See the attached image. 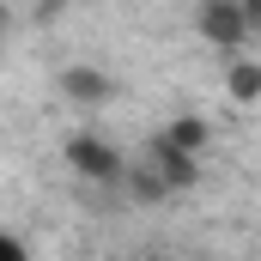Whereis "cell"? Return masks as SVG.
Here are the masks:
<instances>
[{
    "label": "cell",
    "mask_w": 261,
    "mask_h": 261,
    "mask_svg": "<svg viewBox=\"0 0 261 261\" xmlns=\"http://www.w3.org/2000/svg\"><path fill=\"white\" fill-rule=\"evenodd\" d=\"M61 158H67V170H73L79 182H97V189H116V182L128 176V158H122L103 134H91V128L73 134V140L61 146Z\"/></svg>",
    "instance_id": "cell-1"
},
{
    "label": "cell",
    "mask_w": 261,
    "mask_h": 261,
    "mask_svg": "<svg viewBox=\"0 0 261 261\" xmlns=\"http://www.w3.org/2000/svg\"><path fill=\"white\" fill-rule=\"evenodd\" d=\"M195 31L213 43V49H243V43L255 37V24L243 18V6H237V0H200Z\"/></svg>",
    "instance_id": "cell-2"
},
{
    "label": "cell",
    "mask_w": 261,
    "mask_h": 261,
    "mask_svg": "<svg viewBox=\"0 0 261 261\" xmlns=\"http://www.w3.org/2000/svg\"><path fill=\"white\" fill-rule=\"evenodd\" d=\"M146 164L170 182V195H189V189L200 182V158H195V152H182V146H170L164 134H152V140H146Z\"/></svg>",
    "instance_id": "cell-3"
},
{
    "label": "cell",
    "mask_w": 261,
    "mask_h": 261,
    "mask_svg": "<svg viewBox=\"0 0 261 261\" xmlns=\"http://www.w3.org/2000/svg\"><path fill=\"white\" fill-rule=\"evenodd\" d=\"M61 97L67 103H79V110H103L110 97H116V79L103 73V67H61Z\"/></svg>",
    "instance_id": "cell-4"
},
{
    "label": "cell",
    "mask_w": 261,
    "mask_h": 261,
    "mask_svg": "<svg viewBox=\"0 0 261 261\" xmlns=\"http://www.w3.org/2000/svg\"><path fill=\"white\" fill-rule=\"evenodd\" d=\"M225 97L231 103H261V61H249V55H237V61L225 67Z\"/></svg>",
    "instance_id": "cell-5"
},
{
    "label": "cell",
    "mask_w": 261,
    "mask_h": 261,
    "mask_svg": "<svg viewBox=\"0 0 261 261\" xmlns=\"http://www.w3.org/2000/svg\"><path fill=\"white\" fill-rule=\"evenodd\" d=\"M122 189H128V195L140 200V206H158V200H170V182H164V176H158V170H152L146 158H140V164H128Z\"/></svg>",
    "instance_id": "cell-6"
},
{
    "label": "cell",
    "mask_w": 261,
    "mask_h": 261,
    "mask_svg": "<svg viewBox=\"0 0 261 261\" xmlns=\"http://www.w3.org/2000/svg\"><path fill=\"white\" fill-rule=\"evenodd\" d=\"M164 140H170V146H182V152H206V146H213V128H206V122H200V116H170V122H164Z\"/></svg>",
    "instance_id": "cell-7"
},
{
    "label": "cell",
    "mask_w": 261,
    "mask_h": 261,
    "mask_svg": "<svg viewBox=\"0 0 261 261\" xmlns=\"http://www.w3.org/2000/svg\"><path fill=\"white\" fill-rule=\"evenodd\" d=\"M24 255H31V243L12 237V231H0V261H24Z\"/></svg>",
    "instance_id": "cell-8"
},
{
    "label": "cell",
    "mask_w": 261,
    "mask_h": 261,
    "mask_svg": "<svg viewBox=\"0 0 261 261\" xmlns=\"http://www.w3.org/2000/svg\"><path fill=\"white\" fill-rule=\"evenodd\" d=\"M61 6H67V0H37V6H31V18H37V24H55V18H61Z\"/></svg>",
    "instance_id": "cell-9"
},
{
    "label": "cell",
    "mask_w": 261,
    "mask_h": 261,
    "mask_svg": "<svg viewBox=\"0 0 261 261\" xmlns=\"http://www.w3.org/2000/svg\"><path fill=\"white\" fill-rule=\"evenodd\" d=\"M237 6H243V18H249V24L261 31V0H237Z\"/></svg>",
    "instance_id": "cell-10"
}]
</instances>
